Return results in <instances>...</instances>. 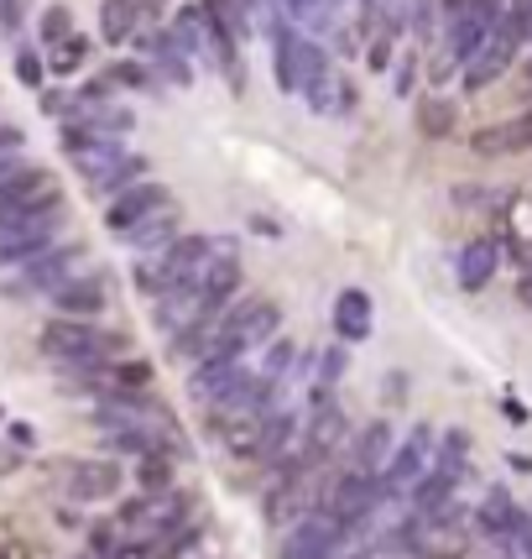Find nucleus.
<instances>
[{"label":"nucleus","mask_w":532,"mask_h":559,"mask_svg":"<svg viewBox=\"0 0 532 559\" xmlns=\"http://www.w3.org/2000/svg\"><path fill=\"white\" fill-rule=\"evenodd\" d=\"M37 345H43V356H48L52 366H84V361H116V356H125L131 335H125V330H99L95 319L52 314L48 324H43Z\"/></svg>","instance_id":"f257e3e1"},{"label":"nucleus","mask_w":532,"mask_h":559,"mask_svg":"<svg viewBox=\"0 0 532 559\" xmlns=\"http://www.w3.org/2000/svg\"><path fill=\"white\" fill-rule=\"evenodd\" d=\"M318 69H329V52L318 48L309 32H298V22L271 26V79H277L282 95H303Z\"/></svg>","instance_id":"f03ea898"},{"label":"nucleus","mask_w":532,"mask_h":559,"mask_svg":"<svg viewBox=\"0 0 532 559\" xmlns=\"http://www.w3.org/2000/svg\"><path fill=\"white\" fill-rule=\"evenodd\" d=\"M84 241H52L48 251H37L32 262L22 267V277H11V283H0V293L5 298H32V293H52V288H63L69 277H78L84 272Z\"/></svg>","instance_id":"7ed1b4c3"},{"label":"nucleus","mask_w":532,"mask_h":559,"mask_svg":"<svg viewBox=\"0 0 532 559\" xmlns=\"http://www.w3.org/2000/svg\"><path fill=\"white\" fill-rule=\"evenodd\" d=\"M219 335L230 345H241V350H262L266 341H277L282 335V304L277 298H245V304H230L225 314H219Z\"/></svg>","instance_id":"20e7f679"},{"label":"nucleus","mask_w":532,"mask_h":559,"mask_svg":"<svg viewBox=\"0 0 532 559\" xmlns=\"http://www.w3.org/2000/svg\"><path fill=\"white\" fill-rule=\"evenodd\" d=\"M470 512H475V528H481V534L501 549V559L522 555V538H517V534H522V518H528V508H517V497H511L507 487H491Z\"/></svg>","instance_id":"39448f33"},{"label":"nucleus","mask_w":532,"mask_h":559,"mask_svg":"<svg viewBox=\"0 0 532 559\" xmlns=\"http://www.w3.org/2000/svg\"><path fill=\"white\" fill-rule=\"evenodd\" d=\"M434 450H438V429L434 424H412V435L391 450V461H387V487L397 491V497H408L412 487H418V476L434 465Z\"/></svg>","instance_id":"423d86ee"},{"label":"nucleus","mask_w":532,"mask_h":559,"mask_svg":"<svg viewBox=\"0 0 532 559\" xmlns=\"http://www.w3.org/2000/svg\"><path fill=\"white\" fill-rule=\"evenodd\" d=\"M168 204H172L168 183H157V178H142V183L121 189V194L105 204V225H110V236H125V230H136L146 215L168 210Z\"/></svg>","instance_id":"0eeeda50"},{"label":"nucleus","mask_w":532,"mask_h":559,"mask_svg":"<svg viewBox=\"0 0 532 559\" xmlns=\"http://www.w3.org/2000/svg\"><path fill=\"white\" fill-rule=\"evenodd\" d=\"M344 435H350V418H344V408L335 403V392H329V397H314V414L303 418V439H298L303 455L314 465H324L339 444H344Z\"/></svg>","instance_id":"6e6552de"},{"label":"nucleus","mask_w":532,"mask_h":559,"mask_svg":"<svg viewBox=\"0 0 532 559\" xmlns=\"http://www.w3.org/2000/svg\"><path fill=\"white\" fill-rule=\"evenodd\" d=\"M48 304H52V314L99 319L110 309V277H105V272H78V277H69L63 288L48 293Z\"/></svg>","instance_id":"1a4fd4ad"},{"label":"nucleus","mask_w":532,"mask_h":559,"mask_svg":"<svg viewBox=\"0 0 532 559\" xmlns=\"http://www.w3.org/2000/svg\"><path fill=\"white\" fill-rule=\"evenodd\" d=\"M501 262H507V246H501V236H475V241H464L460 257H455V283H460L464 293H481V288H491V283H496Z\"/></svg>","instance_id":"9d476101"},{"label":"nucleus","mask_w":532,"mask_h":559,"mask_svg":"<svg viewBox=\"0 0 532 559\" xmlns=\"http://www.w3.org/2000/svg\"><path fill=\"white\" fill-rule=\"evenodd\" d=\"M241 288H245V267L235 262V251H230V246H219L215 262H209V272H204V283H198V304H204V314L219 319L235 298H241Z\"/></svg>","instance_id":"9b49d317"},{"label":"nucleus","mask_w":532,"mask_h":559,"mask_svg":"<svg viewBox=\"0 0 532 559\" xmlns=\"http://www.w3.org/2000/svg\"><path fill=\"white\" fill-rule=\"evenodd\" d=\"M219 241H209V236H178V241L162 251V267H168V283L172 288H198L204 283V272H209V262H215Z\"/></svg>","instance_id":"f8f14e48"},{"label":"nucleus","mask_w":532,"mask_h":559,"mask_svg":"<svg viewBox=\"0 0 532 559\" xmlns=\"http://www.w3.org/2000/svg\"><path fill=\"white\" fill-rule=\"evenodd\" d=\"M121 481H125V471L116 455L69 465V497L73 502H110V497H121Z\"/></svg>","instance_id":"ddd939ff"},{"label":"nucleus","mask_w":532,"mask_h":559,"mask_svg":"<svg viewBox=\"0 0 532 559\" xmlns=\"http://www.w3.org/2000/svg\"><path fill=\"white\" fill-rule=\"evenodd\" d=\"M517 52H522V48H517L511 37L491 32V37H485V48L460 69V73H464V95H481V90H491L496 79H507L511 63H517Z\"/></svg>","instance_id":"4468645a"},{"label":"nucleus","mask_w":532,"mask_h":559,"mask_svg":"<svg viewBox=\"0 0 532 559\" xmlns=\"http://www.w3.org/2000/svg\"><path fill=\"white\" fill-rule=\"evenodd\" d=\"M298 439H303V414H298V408H271V414L256 424V450H251V465H271L277 455H288Z\"/></svg>","instance_id":"2eb2a0df"},{"label":"nucleus","mask_w":532,"mask_h":559,"mask_svg":"<svg viewBox=\"0 0 532 559\" xmlns=\"http://www.w3.org/2000/svg\"><path fill=\"white\" fill-rule=\"evenodd\" d=\"M329 330H335V341H344V345L371 341V330H376V304H371V293H361V288L339 293L335 309H329Z\"/></svg>","instance_id":"dca6fc26"},{"label":"nucleus","mask_w":532,"mask_h":559,"mask_svg":"<svg viewBox=\"0 0 532 559\" xmlns=\"http://www.w3.org/2000/svg\"><path fill=\"white\" fill-rule=\"evenodd\" d=\"M470 146L481 152V157H522L532 152V110L522 116H511V121H496V126H481Z\"/></svg>","instance_id":"f3484780"},{"label":"nucleus","mask_w":532,"mask_h":559,"mask_svg":"<svg viewBox=\"0 0 532 559\" xmlns=\"http://www.w3.org/2000/svg\"><path fill=\"white\" fill-rule=\"evenodd\" d=\"M391 450H397V429H391L387 418H371V424H361L355 429V439H350V461L355 471H387Z\"/></svg>","instance_id":"a211bd4d"},{"label":"nucleus","mask_w":532,"mask_h":559,"mask_svg":"<svg viewBox=\"0 0 532 559\" xmlns=\"http://www.w3.org/2000/svg\"><path fill=\"white\" fill-rule=\"evenodd\" d=\"M464 476H470V465H449V461H438V455H434V465H428V471L418 476V487L408 491L412 512H434L438 502H449Z\"/></svg>","instance_id":"6ab92c4d"},{"label":"nucleus","mask_w":532,"mask_h":559,"mask_svg":"<svg viewBox=\"0 0 532 559\" xmlns=\"http://www.w3.org/2000/svg\"><path fill=\"white\" fill-rule=\"evenodd\" d=\"M178 236H183V215H178V204H168V210L146 215L136 230H125L121 241L131 246V251H142V257H157V251H168Z\"/></svg>","instance_id":"aec40b11"},{"label":"nucleus","mask_w":532,"mask_h":559,"mask_svg":"<svg viewBox=\"0 0 532 559\" xmlns=\"http://www.w3.org/2000/svg\"><path fill=\"white\" fill-rule=\"evenodd\" d=\"M485 37H491V22H485V16H475V11L449 16V22H444V52H449V63L464 69V63L485 48Z\"/></svg>","instance_id":"412c9836"},{"label":"nucleus","mask_w":532,"mask_h":559,"mask_svg":"<svg viewBox=\"0 0 532 559\" xmlns=\"http://www.w3.org/2000/svg\"><path fill=\"white\" fill-rule=\"evenodd\" d=\"M204 314V304H198V288H168L162 298H152V324L162 330V335H178V330H189L194 319Z\"/></svg>","instance_id":"4be33fe9"},{"label":"nucleus","mask_w":532,"mask_h":559,"mask_svg":"<svg viewBox=\"0 0 532 559\" xmlns=\"http://www.w3.org/2000/svg\"><path fill=\"white\" fill-rule=\"evenodd\" d=\"M142 22H146V5H142V0H105V5H99V37H105L110 48L136 43Z\"/></svg>","instance_id":"5701e85b"},{"label":"nucleus","mask_w":532,"mask_h":559,"mask_svg":"<svg viewBox=\"0 0 532 559\" xmlns=\"http://www.w3.org/2000/svg\"><path fill=\"white\" fill-rule=\"evenodd\" d=\"M194 508H198V497L189 487H172V491H162V497H152V512H146V534H172V528H183L189 518H194Z\"/></svg>","instance_id":"b1692460"},{"label":"nucleus","mask_w":532,"mask_h":559,"mask_svg":"<svg viewBox=\"0 0 532 559\" xmlns=\"http://www.w3.org/2000/svg\"><path fill=\"white\" fill-rule=\"evenodd\" d=\"M412 116H418V136H428V142H449L460 131V105L444 95H423Z\"/></svg>","instance_id":"393cba45"},{"label":"nucleus","mask_w":532,"mask_h":559,"mask_svg":"<svg viewBox=\"0 0 532 559\" xmlns=\"http://www.w3.org/2000/svg\"><path fill=\"white\" fill-rule=\"evenodd\" d=\"M131 481L146 491V497H162V491L178 487V455H168V450H152V455H142L136 461V471H131Z\"/></svg>","instance_id":"a878e982"},{"label":"nucleus","mask_w":532,"mask_h":559,"mask_svg":"<svg viewBox=\"0 0 532 559\" xmlns=\"http://www.w3.org/2000/svg\"><path fill=\"white\" fill-rule=\"evenodd\" d=\"M146 173H152V163H146L142 152H125L121 163H116V168L110 173H99L95 183H89V194H99V199H116L121 194V189H131V183H142Z\"/></svg>","instance_id":"bb28decb"},{"label":"nucleus","mask_w":532,"mask_h":559,"mask_svg":"<svg viewBox=\"0 0 532 559\" xmlns=\"http://www.w3.org/2000/svg\"><path fill=\"white\" fill-rule=\"evenodd\" d=\"M152 382H157V366L142 361V356H116L110 361V392H152Z\"/></svg>","instance_id":"cd10ccee"},{"label":"nucleus","mask_w":532,"mask_h":559,"mask_svg":"<svg viewBox=\"0 0 532 559\" xmlns=\"http://www.w3.org/2000/svg\"><path fill=\"white\" fill-rule=\"evenodd\" d=\"M318 377H314V397H329V392L344 382V366H350V345L339 341V345H324L318 350Z\"/></svg>","instance_id":"c85d7f7f"},{"label":"nucleus","mask_w":532,"mask_h":559,"mask_svg":"<svg viewBox=\"0 0 532 559\" xmlns=\"http://www.w3.org/2000/svg\"><path fill=\"white\" fill-rule=\"evenodd\" d=\"M84 58H89V37H84V32H73V37H63L58 48H48V73L69 79V73L84 69Z\"/></svg>","instance_id":"c756f323"},{"label":"nucleus","mask_w":532,"mask_h":559,"mask_svg":"<svg viewBox=\"0 0 532 559\" xmlns=\"http://www.w3.org/2000/svg\"><path fill=\"white\" fill-rule=\"evenodd\" d=\"M198 544H204V523H198V518H189L183 528H172V534L157 538V559H183L189 549H198Z\"/></svg>","instance_id":"7c9ffc66"},{"label":"nucleus","mask_w":532,"mask_h":559,"mask_svg":"<svg viewBox=\"0 0 532 559\" xmlns=\"http://www.w3.org/2000/svg\"><path fill=\"white\" fill-rule=\"evenodd\" d=\"M63 37H73V11L69 5H48L43 22H37V43H43V52H48V48H58Z\"/></svg>","instance_id":"2f4dec72"},{"label":"nucleus","mask_w":532,"mask_h":559,"mask_svg":"<svg viewBox=\"0 0 532 559\" xmlns=\"http://www.w3.org/2000/svg\"><path fill=\"white\" fill-rule=\"evenodd\" d=\"M262 350H266V356H262V377H277V382H282V377L292 371V361H298V345H292L288 335H277V341H266Z\"/></svg>","instance_id":"473e14b6"},{"label":"nucleus","mask_w":532,"mask_h":559,"mask_svg":"<svg viewBox=\"0 0 532 559\" xmlns=\"http://www.w3.org/2000/svg\"><path fill=\"white\" fill-rule=\"evenodd\" d=\"M121 544H125V528L116 523V518L89 528V555L95 559H121Z\"/></svg>","instance_id":"72a5a7b5"},{"label":"nucleus","mask_w":532,"mask_h":559,"mask_svg":"<svg viewBox=\"0 0 532 559\" xmlns=\"http://www.w3.org/2000/svg\"><path fill=\"white\" fill-rule=\"evenodd\" d=\"M16 79H22L26 90H43V79H48V58H37V48H22L16 52Z\"/></svg>","instance_id":"f704fd0d"},{"label":"nucleus","mask_w":532,"mask_h":559,"mask_svg":"<svg viewBox=\"0 0 532 559\" xmlns=\"http://www.w3.org/2000/svg\"><path fill=\"white\" fill-rule=\"evenodd\" d=\"M438 461L470 465V429H449V435H438Z\"/></svg>","instance_id":"c9c22d12"},{"label":"nucleus","mask_w":532,"mask_h":559,"mask_svg":"<svg viewBox=\"0 0 532 559\" xmlns=\"http://www.w3.org/2000/svg\"><path fill=\"white\" fill-rule=\"evenodd\" d=\"M146 512H152V497H125L121 508H116V523H121V528H146Z\"/></svg>","instance_id":"e433bc0d"},{"label":"nucleus","mask_w":532,"mask_h":559,"mask_svg":"<svg viewBox=\"0 0 532 559\" xmlns=\"http://www.w3.org/2000/svg\"><path fill=\"white\" fill-rule=\"evenodd\" d=\"M391 90H397V99H412V90H418V52H402V63H397V79H391Z\"/></svg>","instance_id":"4c0bfd02"},{"label":"nucleus","mask_w":532,"mask_h":559,"mask_svg":"<svg viewBox=\"0 0 532 559\" xmlns=\"http://www.w3.org/2000/svg\"><path fill=\"white\" fill-rule=\"evenodd\" d=\"M32 0H0V32H22Z\"/></svg>","instance_id":"58836bf2"},{"label":"nucleus","mask_w":532,"mask_h":559,"mask_svg":"<svg viewBox=\"0 0 532 559\" xmlns=\"http://www.w3.org/2000/svg\"><path fill=\"white\" fill-rule=\"evenodd\" d=\"M5 439L22 444V450H32V444H37V429H32L26 418H5Z\"/></svg>","instance_id":"ea45409f"},{"label":"nucleus","mask_w":532,"mask_h":559,"mask_svg":"<svg viewBox=\"0 0 532 559\" xmlns=\"http://www.w3.org/2000/svg\"><path fill=\"white\" fill-rule=\"evenodd\" d=\"M22 142H26V131H22V126H5V121H0V157L22 152Z\"/></svg>","instance_id":"a19ab883"},{"label":"nucleus","mask_w":532,"mask_h":559,"mask_svg":"<svg viewBox=\"0 0 532 559\" xmlns=\"http://www.w3.org/2000/svg\"><path fill=\"white\" fill-rule=\"evenodd\" d=\"M26 168H32V163H26L22 152H11V157H0V189H5V183H11V178H22Z\"/></svg>","instance_id":"79ce46f5"},{"label":"nucleus","mask_w":532,"mask_h":559,"mask_svg":"<svg viewBox=\"0 0 532 559\" xmlns=\"http://www.w3.org/2000/svg\"><path fill=\"white\" fill-rule=\"evenodd\" d=\"M22 444H0V476H16V471H22Z\"/></svg>","instance_id":"37998d69"},{"label":"nucleus","mask_w":532,"mask_h":559,"mask_svg":"<svg viewBox=\"0 0 532 559\" xmlns=\"http://www.w3.org/2000/svg\"><path fill=\"white\" fill-rule=\"evenodd\" d=\"M408 397V377L402 371H387V403H402Z\"/></svg>","instance_id":"c03bdc74"},{"label":"nucleus","mask_w":532,"mask_h":559,"mask_svg":"<svg viewBox=\"0 0 532 559\" xmlns=\"http://www.w3.org/2000/svg\"><path fill=\"white\" fill-rule=\"evenodd\" d=\"M0 559H32V544H22V538H5V544H0Z\"/></svg>","instance_id":"a18cd8bd"},{"label":"nucleus","mask_w":532,"mask_h":559,"mask_svg":"<svg viewBox=\"0 0 532 559\" xmlns=\"http://www.w3.org/2000/svg\"><path fill=\"white\" fill-rule=\"evenodd\" d=\"M507 465L517 476H532V455H522V450H507Z\"/></svg>","instance_id":"49530a36"},{"label":"nucleus","mask_w":532,"mask_h":559,"mask_svg":"<svg viewBox=\"0 0 532 559\" xmlns=\"http://www.w3.org/2000/svg\"><path fill=\"white\" fill-rule=\"evenodd\" d=\"M52 518H58V528H84V518H78L73 508H58Z\"/></svg>","instance_id":"de8ad7c7"},{"label":"nucleus","mask_w":532,"mask_h":559,"mask_svg":"<svg viewBox=\"0 0 532 559\" xmlns=\"http://www.w3.org/2000/svg\"><path fill=\"white\" fill-rule=\"evenodd\" d=\"M517 538H522V559H532V512L522 518V534H517Z\"/></svg>","instance_id":"09e8293b"},{"label":"nucleus","mask_w":532,"mask_h":559,"mask_svg":"<svg viewBox=\"0 0 532 559\" xmlns=\"http://www.w3.org/2000/svg\"><path fill=\"white\" fill-rule=\"evenodd\" d=\"M146 5V16H162V5H168V0H142Z\"/></svg>","instance_id":"8fccbe9b"},{"label":"nucleus","mask_w":532,"mask_h":559,"mask_svg":"<svg viewBox=\"0 0 532 559\" xmlns=\"http://www.w3.org/2000/svg\"><path fill=\"white\" fill-rule=\"evenodd\" d=\"M522 79H528V90H532V52H528V63H522Z\"/></svg>","instance_id":"3c124183"},{"label":"nucleus","mask_w":532,"mask_h":559,"mask_svg":"<svg viewBox=\"0 0 532 559\" xmlns=\"http://www.w3.org/2000/svg\"><path fill=\"white\" fill-rule=\"evenodd\" d=\"M245 5H251V11H256V5H262V0H245Z\"/></svg>","instance_id":"603ef678"},{"label":"nucleus","mask_w":532,"mask_h":559,"mask_svg":"<svg viewBox=\"0 0 532 559\" xmlns=\"http://www.w3.org/2000/svg\"><path fill=\"white\" fill-rule=\"evenodd\" d=\"M0 424H5V408H0Z\"/></svg>","instance_id":"864d4df0"}]
</instances>
